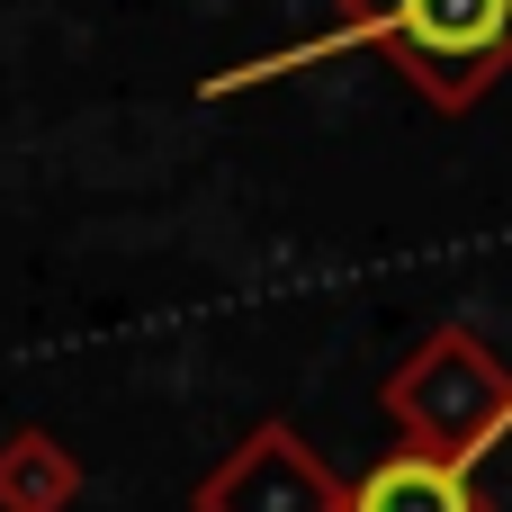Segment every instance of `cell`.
I'll return each instance as SVG.
<instances>
[{
  "mask_svg": "<svg viewBox=\"0 0 512 512\" xmlns=\"http://www.w3.org/2000/svg\"><path fill=\"white\" fill-rule=\"evenodd\" d=\"M396 54V72L441 108H477L495 81L512 72V0H333V18L279 54H252V63H225L198 81V99H243L261 81H288V72H315V63H342V54Z\"/></svg>",
  "mask_w": 512,
  "mask_h": 512,
  "instance_id": "cell-1",
  "label": "cell"
},
{
  "mask_svg": "<svg viewBox=\"0 0 512 512\" xmlns=\"http://www.w3.org/2000/svg\"><path fill=\"white\" fill-rule=\"evenodd\" d=\"M378 414L396 423L405 450L477 468L512 441V369L468 333V324H432L378 387Z\"/></svg>",
  "mask_w": 512,
  "mask_h": 512,
  "instance_id": "cell-2",
  "label": "cell"
},
{
  "mask_svg": "<svg viewBox=\"0 0 512 512\" xmlns=\"http://www.w3.org/2000/svg\"><path fill=\"white\" fill-rule=\"evenodd\" d=\"M342 486L351 477H333V459L297 423H252L189 486V512H342Z\"/></svg>",
  "mask_w": 512,
  "mask_h": 512,
  "instance_id": "cell-3",
  "label": "cell"
},
{
  "mask_svg": "<svg viewBox=\"0 0 512 512\" xmlns=\"http://www.w3.org/2000/svg\"><path fill=\"white\" fill-rule=\"evenodd\" d=\"M342 512H495L477 468H450V459H423V450H387L369 459V477L342 486Z\"/></svg>",
  "mask_w": 512,
  "mask_h": 512,
  "instance_id": "cell-4",
  "label": "cell"
},
{
  "mask_svg": "<svg viewBox=\"0 0 512 512\" xmlns=\"http://www.w3.org/2000/svg\"><path fill=\"white\" fill-rule=\"evenodd\" d=\"M81 504V459L54 432H9L0 441V512H72Z\"/></svg>",
  "mask_w": 512,
  "mask_h": 512,
  "instance_id": "cell-5",
  "label": "cell"
}]
</instances>
